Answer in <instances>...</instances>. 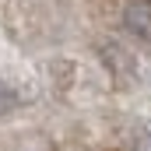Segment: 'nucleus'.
<instances>
[{"label":"nucleus","instance_id":"obj_1","mask_svg":"<svg viewBox=\"0 0 151 151\" xmlns=\"http://www.w3.org/2000/svg\"><path fill=\"white\" fill-rule=\"evenodd\" d=\"M123 25L134 39L151 42V0H130L123 7Z\"/></svg>","mask_w":151,"mask_h":151},{"label":"nucleus","instance_id":"obj_2","mask_svg":"<svg viewBox=\"0 0 151 151\" xmlns=\"http://www.w3.org/2000/svg\"><path fill=\"white\" fill-rule=\"evenodd\" d=\"M14 102H18V95H14V91H11V88H7V84L0 81V113H7V109H11Z\"/></svg>","mask_w":151,"mask_h":151},{"label":"nucleus","instance_id":"obj_3","mask_svg":"<svg viewBox=\"0 0 151 151\" xmlns=\"http://www.w3.org/2000/svg\"><path fill=\"white\" fill-rule=\"evenodd\" d=\"M134 151H151V127H144V130L137 134V141H134Z\"/></svg>","mask_w":151,"mask_h":151}]
</instances>
